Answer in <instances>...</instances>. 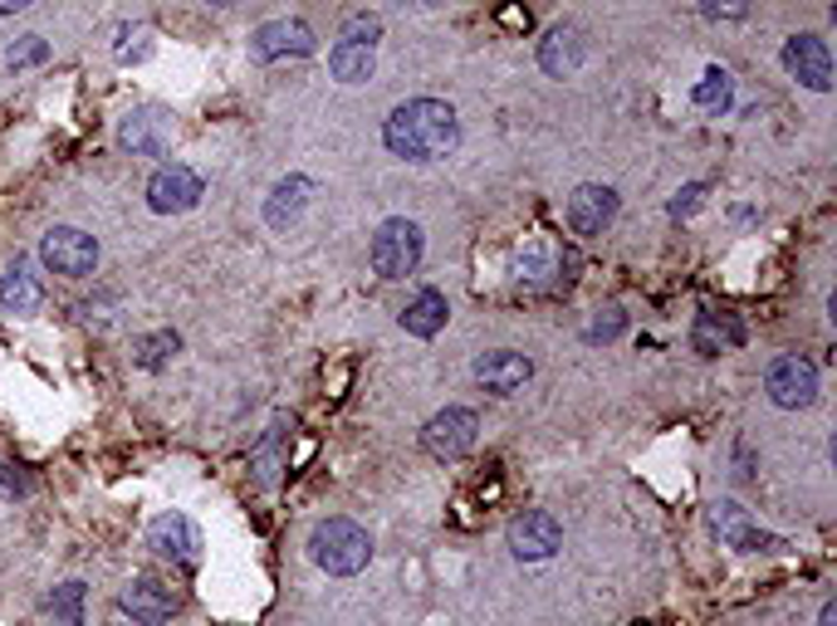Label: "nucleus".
<instances>
[{
  "instance_id": "f257e3e1",
  "label": "nucleus",
  "mask_w": 837,
  "mask_h": 626,
  "mask_svg": "<svg viewBox=\"0 0 837 626\" xmlns=\"http://www.w3.org/2000/svg\"><path fill=\"white\" fill-rule=\"evenodd\" d=\"M455 137H461L455 108L441 103V98H412L383 127L387 152L402 156V162H436V156H446L455 147Z\"/></svg>"
},
{
  "instance_id": "f03ea898",
  "label": "nucleus",
  "mask_w": 837,
  "mask_h": 626,
  "mask_svg": "<svg viewBox=\"0 0 837 626\" xmlns=\"http://www.w3.org/2000/svg\"><path fill=\"white\" fill-rule=\"evenodd\" d=\"M309 558L334 577H353V573H363L367 558H373V538H367L353 518H324V524L314 528V538H309Z\"/></svg>"
},
{
  "instance_id": "7ed1b4c3",
  "label": "nucleus",
  "mask_w": 837,
  "mask_h": 626,
  "mask_svg": "<svg viewBox=\"0 0 837 626\" xmlns=\"http://www.w3.org/2000/svg\"><path fill=\"white\" fill-rule=\"evenodd\" d=\"M422 254H426L422 225H416V221H407V215H392V221H383V225H377L367 260H373V270L383 274V279H407V274H416Z\"/></svg>"
},
{
  "instance_id": "20e7f679",
  "label": "nucleus",
  "mask_w": 837,
  "mask_h": 626,
  "mask_svg": "<svg viewBox=\"0 0 837 626\" xmlns=\"http://www.w3.org/2000/svg\"><path fill=\"white\" fill-rule=\"evenodd\" d=\"M475 430H480V416L471 406H446L422 426V450L436 460H461L475 446Z\"/></svg>"
},
{
  "instance_id": "39448f33",
  "label": "nucleus",
  "mask_w": 837,
  "mask_h": 626,
  "mask_svg": "<svg viewBox=\"0 0 837 626\" xmlns=\"http://www.w3.org/2000/svg\"><path fill=\"white\" fill-rule=\"evenodd\" d=\"M764 387H769V401H774V406L798 411L817 397V367L808 358H798V352H784V358L769 362Z\"/></svg>"
},
{
  "instance_id": "423d86ee",
  "label": "nucleus",
  "mask_w": 837,
  "mask_h": 626,
  "mask_svg": "<svg viewBox=\"0 0 837 626\" xmlns=\"http://www.w3.org/2000/svg\"><path fill=\"white\" fill-rule=\"evenodd\" d=\"M40 260L50 264L54 274H64V279H84V274H93V264H99V240L74 230V225H54L40 245Z\"/></svg>"
},
{
  "instance_id": "0eeeda50",
  "label": "nucleus",
  "mask_w": 837,
  "mask_h": 626,
  "mask_svg": "<svg viewBox=\"0 0 837 626\" xmlns=\"http://www.w3.org/2000/svg\"><path fill=\"white\" fill-rule=\"evenodd\" d=\"M710 528H715V534L725 538L729 548H739V553H778V548H784V538L764 534V528L749 518V509L735 504V499H720V504H710Z\"/></svg>"
},
{
  "instance_id": "6e6552de",
  "label": "nucleus",
  "mask_w": 837,
  "mask_h": 626,
  "mask_svg": "<svg viewBox=\"0 0 837 626\" xmlns=\"http://www.w3.org/2000/svg\"><path fill=\"white\" fill-rule=\"evenodd\" d=\"M504 538H510L514 558H524V563H544V558L559 553L563 528H559V518H553L549 509H524L520 518H510V534Z\"/></svg>"
},
{
  "instance_id": "1a4fd4ad",
  "label": "nucleus",
  "mask_w": 837,
  "mask_h": 626,
  "mask_svg": "<svg viewBox=\"0 0 837 626\" xmlns=\"http://www.w3.org/2000/svg\"><path fill=\"white\" fill-rule=\"evenodd\" d=\"M207 196V186H201V176L191 172V166H162L158 176L148 181V205L158 215H182V211H191V205Z\"/></svg>"
},
{
  "instance_id": "9d476101",
  "label": "nucleus",
  "mask_w": 837,
  "mask_h": 626,
  "mask_svg": "<svg viewBox=\"0 0 837 626\" xmlns=\"http://www.w3.org/2000/svg\"><path fill=\"white\" fill-rule=\"evenodd\" d=\"M250 54L260 59V64H275V59H304L314 54V29L304 25V20H270V25L255 29V39H250Z\"/></svg>"
},
{
  "instance_id": "9b49d317",
  "label": "nucleus",
  "mask_w": 837,
  "mask_h": 626,
  "mask_svg": "<svg viewBox=\"0 0 837 626\" xmlns=\"http://www.w3.org/2000/svg\"><path fill=\"white\" fill-rule=\"evenodd\" d=\"M784 64L788 74L798 78L803 88H817V93H827L833 88V54H827V45L817 35H794L784 45Z\"/></svg>"
},
{
  "instance_id": "f8f14e48",
  "label": "nucleus",
  "mask_w": 837,
  "mask_h": 626,
  "mask_svg": "<svg viewBox=\"0 0 837 626\" xmlns=\"http://www.w3.org/2000/svg\"><path fill=\"white\" fill-rule=\"evenodd\" d=\"M534 377V362L524 358V352H485V358H475V381H480L485 391H495V397H514V391L524 387V381Z\"/></svg>"
},
{
  "instance_id": "ddd939ff",
  "label": "nucleus",
  "mask_w": 837,
  "mask_h": 626,
  "mask_svg": "<svg viewBox=\"0 0 837 626\" xmlns=\"http://www.w3.org/2000/svg\"><path fill=\"white\" fill-rule=\"evenodd\" d=\"M148 543L158 548L162 558H172L177 567H197V558H201V534L187 514H162L158 524H152Z\"/></svg>"
},
{
  "instance_id": "4468645a",
  "label": "nucleus",
  "mask_w": 837,
  "mask_h": 626,
  "mask_svg": "<svg viewBox=\"0 0 837 626\" xmlns=\"http://www.w3.org/2000/svg\"><path fill=\"white\" fill-rule=\"evenodd\" d=\"M612 215H617V191H612V186L588 181L569 196V225L578 235H602L612 225Z\"/></svg>"
},
{
  "instance_id": "2eb2a0df",
  "label": "nucleus",
  "mask_w": 837,
  "mask_h": 626,
  "mask_svg": "<svg viewBox=\"0 0 837 626\" xmlns=\"http://www.w3.org/2000/svg\"><path fill=\"white\" fill-rule=\"evenodd\" d=\"M118 142L128 147V152H142V156L167 152V142H172L167 113H158V108H138V113H128L123 117V127H118Z\"/></svg>"
},
{
  "instance_id": "dca6fc26",
  "label": "nucleus",
  "mask_w": 837,
  "mask_h": 626,
  "mask_svg": "<svg viewBox=\"0 0 837 626\" xmlns=\"http://www.w3.org/2000/svg\"><path fill=\"white\" fill-rule=\"evenodd\" d=\"M123 612H128L138 626H162L172 612H177V597H172V587H162L158 577H138V583H128V592H123Z\"/></svg>"
},
{
  "instance_id": "f3484780",
  "label": "nucleus",
  "mask_w": 837,
  "mask_h": 626,
  "mask_svg": "<svg viewBox=\"0 0 837 626\" xmlns=\"http://www.w3.org/2000/svg\"><path fill=\"white\" fill-rule=\"evenodd\" d=\"M690 342H696L700 358H720L725 348H739L745 342V323L735 318V313H700L696 328H690Z\"/></svg>"
},
{
  "instance_id": "a211bd4d",
  "label": "nucleus",
  "mask_w": 837,
  "mask_h": 626,
  "mask_svg": "<svg viewBox=\"0 0 837 626\" xmlns=\"http://www.w3.org/2000/svg\"><path fill=\"white\" fill-rule=\"evenodd\" d=\"M446 318H451V303H446V293H441V289H422L412 303H407L402 328L412 333V338H436V333L446 328Z\"/></svg>"
},
{
  "instance_id": "6ab92c4d",
  "label": "nucleus",
  "mask_w": 837,
  "mask_h": 626,
  "mask_svg": "<svg viewBox=\"0 0 837 626\" xmlns=\"http://www.w3.org/2000/svg\"><path fill=\"white\" fill-rule=\"evenodd\" d=\"M539 64H544V74H553V78L573 74V68L583 64V39H578V29H573V25L549 29V39L539 45Z\"/></svg>"
},
{
  "instance_id": "aec40b11",
  "label": "nucleus",
  "mask_w": 837,
  "mask_h": 626,
  "mask_svg": "<svg viewBox=\"0 0 837 626\" xmlns=\"http://www.w3.org/2000/svg\"><path fill=\"white\" fill-rule=\"evenodd\" d=\"M309 191H314V181H309V176H285V181L270 191V201H265V221L275 225V230H285V225L299 221V211L309 205Z\"/></svg>"
},
{
  "instance_id": "412c9836",
  "label": "nucleus",
  "mask_w": 837,
  "mask_h": 626,
  "mask_svg": "<svg viewBox=\"0 0 837 626\" xmlns=\"http://www.w3.org/2000/svg\"><path fill=\"white\" fill-rule=\"evenodd\" d=\"M289 430H295V421L279 416L275 426L265 430V440H260V446L250 450V465H255V479H260V485H275L279 470H285V455H279V446L289 440Z\"/></svg>"
},
{
  "instance_id": "4be33fe9",
  "label": "nucleus",
  "mask_w": 837,
  "mask_h": 626,
  "mask_svg": "<svg viewBox=\"0 0 837 626\" xmlns=\"http://www.w3.org/2000/svg\"><path fill=\"white\" fill-rule=\"evenodd\" d=\"M373 49H377V45L338 39L334 54H328V68H334L338 84H363V78H373Z\"/></svg>"
},
{
  "instance_id": "5701e85b",
  "label": "nucleus",
  "mask_w": 837,
  "mask_h": 626,
  "mask_svg": "<svg viewBox=\"0 0 837 626\" xmlns=\"http://www.w3.org/2000/svg\"><path fill=\"white\" fill-rule=\"evenodd\" d=\"M45 303V289L15 264L11 274H0V313H35Z\"/></svg>"
},
{
  "instance_id": "b1692460",
  "label": "nucleus",
  "mask_w": 837,
  "mask_h": 626,
  "mask_svg": "<svg viewBox=\"0 0 837 626\" xmlns=\"http://www.w3.org/2000/svg\"><path fill=\"white\" fill-rule=\"evenodd\" d=\"M177 352H182V338H177L172 328H162V333H148V338H138V348H133V362H138L142 372H158V367H167Z\"/></svg>"
},
{
  "instance_id": "393cba45",
  "label": "nucleus",
  "mask_w": 837,
  "mask_h": 626,
  "mask_svg": "<svg viewBox=\"0 0 837 626\" xmlns=\"http://www.w3.org/2000/svg\"><path fill=\"white\" fill-rule=\"evenodd\" d=\"M696 108H705V113H725L729 98H735V78L725 74V68H705V78L696 84Z\"/></svg>"
},
{
  "instance_id": "a878e982",
  "label": "nucleus",
  "mask_w": 837,
  "mask_h": 626,
  "mask_svg": "<svg viewBox=\"0 0 837 626\" xmlns=\"http://www.w3.org/2000/svg\"><path fill=\"white\" fill-rule=\"evenodd\" d=\"M50 612L60 626H84V583H60L50 592Z\"/></svg>"
},
{
  "instance_id": "bb28decb",
  "label": "nucleus",
  "mask_w": 837,
  "mask_h": 626,
  "mask_svg": "<svg viewBox=\"0 0 837 626\" xmlns=\"http://www.w3.org/2000/svg\"><path fill=\"white\" fill-rule=\"evenodd\" d=\"M45 54H50V45H45L40 35H25L21 45H11V54H5V64H11V68H21V64H40Z\"/></svg>"
},
{
  "instance_id": "cd10ccee",
  "label": "nucleus",
  "mask_w": 837,
  "mask_h": 626,
  "mask_svg": "<svg viewBox=\"0 0 837 626\" xmlns=\"http://www.w3.org/2000/svg\"><path fill=\"white\" fill-rule=\"evenodd\" d=\"M377 35H383V20H377V15H348L343 39H358V45H377Z\"/></svg>"
},
{
  "instance_id": "c85d7f7f",
  "label": "nucleus",
  "mask_w": 837,
  "mask_h": 626,
  "mask_svg": "<svg viewBox=\"0 0 837 626\" xmlns=\"http://www.w3.org/2000/svg\"><path fill=\"white\" fill-rule=\"evenodd\" d=\"M627 328V318H622V309H608L602 318H592L588 323V342H608V338H617V333Z\"/></svg>"
},
{
  "instance_id": "c756f323",
  "label": "nucleus",
  "mask_w": 837,
  "mask_h": 626,
  "mask_svg": "<svg viewBox=\"0 0 837 626\" xmlns=\"http://www.w3.org/2000/svg\"><path fill=\"white\" fill-rule=\"evenodd\" d=\"M700 196H705V186L700 181H690V186H680V196L676 201H671V215H690L700 205Z\"/></svg>"
},
{
  "instance_id": "7c9ffc66",
  "label": "nucleus",
  "mask_w": 837,
  "mask_h": 626,
  "mask_svg": "<svg viewBox=\"0 0 837 626\" xmlns=\"http://www.w3.org/2000/svg\"><path fill=\"white\" fill-rule=\"evenodd\" d=\"M0 485H5V489H21V475H11V465H0Z\"/></svg>"
},
{
  "instance_id": "2f4dec72",
  "label": "nucleus",
  "mask_w": 837,
  "mask_h": 626,
  "mask_svg": "<svg viewBox=\"0 0 837 626\" xmlns=\"http://www.w3.org/2000/svg\"><path fill=\"white\" fill-rule=\"evenodd\" d=\"M817 626H837V606H833V602L823 606V616H817Z\"/></svg>"
}]
</instances>
